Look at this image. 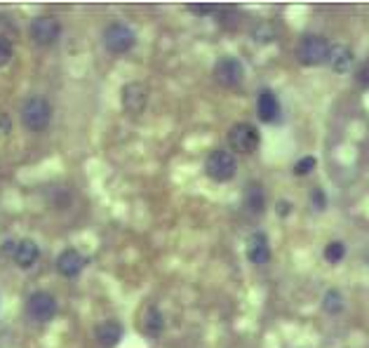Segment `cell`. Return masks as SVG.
<instances>
[{
	"instance_id": "6da1fadb",
	"label": "cell",
	"mask_w": 369,
	"mask_h": 348,
	"mask_svg": "<svg viewBox=\"0 0 369 348\" xmlns=\"http://www.w3.org/2000/svg\"><path fill=\"white\" fill-rule=\"evenodd\" d=\"M52 120V106L45 97L33 95L22 104V122L31 132H45Z\"/></svg>"
},
{
	"instance_id": "7a4b0ae2",
	"label": "cell",
	"mask_w": 369,
	"mask_h": 348,
	"mask_svg": "<svg viewBox=\"0 0 369 348\" xmlns=\"http://www.w3.org/2000/svg\"><path fill=\"white\" fill-rule=\"evenodd\" d=\"M329 40L325 35H304L297 45V59L301 66H320L325 61H329Z\"/></svg>"
},
{
	"instance_id": "3957f363",
	"label": "cell",
	"mask_w": 369,
	"mask_h": 348,
	"mask_svg": "<svg viewBox=\"0 0 369 348\" xmlns=\"http://www.w3.org/2000/svg\"><path fill=\"white\" fill-rule=\"evenodd\" d=\"M104 47L108 49L110 54H125L130 52L137 42V35H134L132 26H127L125 22H110L106 29H104Z\"/></svg>"
},
{
	"instance_id": "277c9868",
	"label": "cell",
	"mask_w": 369,
	"mask_h": 348,
	"mask_svg": "<svg viewBox=\"0 0 369 348\" xmlns=\"http://www.w3.org/2000/svg\"><path fill=\"white\" fill-rule=\"evenodd\" d=\"M261 144V132L249 122H236L229 129V146L233 153L240 155H249L254 153Z\"/></svg>"
},
{
	"instance_id": "5b68a950",
	"label": "cell",
	"mask_w": 369,
	"mask_h": 348,
	"mask_svg": "<svg viewBox=\"0 0 369 348\" xmlns=\"http://www.w3.org/2000/svg\"><path fill=\"white\" fill-rule=\"evenodd\" d=\"M205 172L207 177L214 179V182H231L238 172V163H236V155L231 151H224V148H217L207 155L205 160Z\"/></svg>"
},
{
	"instance_id": "8992f818",
	"label": "cell",
	"mask_w": 369,
	"mask_h": 348,
	"mask_svg": "<svg viewBox=\"0 0 369 348\" xmlns=\"http://www.w3.org/2000/svg\"><path fill=\"white\" fill-rule=\"evenodd\" d=\"M28 33L35 45H42V47L54 45L61 35V22L54 15H40L31 22Z\"/></svg>"
},
{
	"instance_id": "52a82bcc",
	"label": "cell",
	"mask_w": 369,
	"mask_h": 348,
	"mask_svg": "<svg viewBox=\"0 0 369 348\" xmlns=\"http://www.w3.org/2000/svg\"><path fill=\"white\" fill-rule=\"evenodd\" d=\"M212 76L221 87H238L245 80V66L238 57H221L212 68Z\"/></svg>"
},
{
	"instance_id": "ba28073f",
	"label": "cell",
	"mask_w": 369,
	"mask_h": 348,
	"mask_svg": "<svg viewBox=\"0 0 369 348\" xmlns=\"http://www.w3.org/2000/svg\"><path fill=\"white\" fill-rule=\"evenodd\" d=\"M26 315L33 322H50L57 315V299L50 292H33L26 299Z\"/></svg>"
},
{
	"instance_id": "9c48e42d",
	"label": "cell",
	"mask_w": 369,
	"mask_h": 348,
	"mask_svg": "<svg viewBox=\"0 0 369 348\" xmlns=\"http://www.w3.org/2000/svg\"><path fill=\"white\" fill-rule=\"evenodd\" d=\"M120 102H122V109H125L130 116L144 113L146 104H149V87H146L144 83H139V80H132V83H127L125 87H122Z\"/></svg>"
},
{
	"instance_id": "30bf717a",
	"label": "cell",
	"mask_w": 369,
	"mask_h": 348,
	"mask_svg": "<svg viewBox=\"0 0 369 348\" xmlns=\"http://www.w3.org/2000/svg\"><path fill=\"white\" fill-rule=\"evenodd\" d=\"M85 264H88V259H85L83 252H78L76 247H69V250H64L57 257V273L64 278H76L83 273Z\"/></svg>"
},
{
	"instance_id": "8fae6325",
	"label": "cell",
	"mask_w": 369,
	"mask_h": 348,
	"mask_svg": "<svg viewBox=\"0 0 369 348\" xmlns=\"http://www.w3.org/2000/svg\"><path fill=\"white\" fill-rule=\"evenodd\" d=\"M40 257V247L35 240L31 238H22L15 242V252H12V261H15L19 269H31V266H35V261Z\"/></svg>"
},
{
	"instance_id": "7c38bea8",
	"label": "cell",
	"mask_w": 369,
	"mask_h": 348,
	"mask_svg": "<svg viewBox=\"0 0 369 348\" xmlns=\"http://www.w3.org/2000/svg\"><path fill=\"white\" fill-rule=\"evenodd\" d=\"M245 252H247V259L254 266H266L268 261H270L268 238L263 233H252L249 238H247V247H245Z\"/></svg>"
},
{
	"instance_id": "4fadbf2b",
	"label": "cell",
	"mask_w": 369,
	"mask_h": 348,
	"mask_svg": "<svg viewBox=\"0 0 369 348\" xmlns=\"http://www.w3.org/2000/svg\"><path fill=\"white\" fill-rule=\"evenodd\" d=\"M280 113H282V109H280L278 97L270 90H261L259 97H256V116H259V120L275 122V120H280Z\"/></svg>"
},
{
	"instance_id": "5bb4252c",
	"label": "cell",
	"mask_w": 369,
	"mask_h": 348,
	"mask_svg": "<svg viewBox=\"0 0 369 348\" xmlns=\"http://www.w3.org/2000/svg\"><path fill=\"white\" fill-rule=\"evenodd\" d=\"M95 339L101 348H115L122 339V325L118 320H104L95 327Z\"/></svg>"
},
{
	"instance_id": "9a60e30c",
	"label": "cell",
	"mask_w": 369,
	"mask_h": 348,
	"mask_svg": "<svg viewBox=\"0 0 369 348\" xmlns=\"http://www.w3.org/2000/svg\"><path fill=\"white\" fill-rule=\"evenodd\" d=\"M141 329H144L149 337H160V334H163L165 318H163V313H160L158 306L149 303V306L144 308V313H141Z\"/></svg>"
},
{
	"instance_id": "2e32d148",
	"label": "cell",
	"mask_w": 369,
	"mask_h": 348,
	"mask_svg": "<svg viewBox=\"0 0 369 348\" xmlns=\"http://www.w3.org/2000/svg\"><path fill=\"white\" fill-rule=\"evenodd\" d=\"M245 209L252 214H261L266 209V193H263L261 184L249 182L245 186Z\"/></svg>"
},
{
	"instance_id": "e0dca14e",
	"label": "cell",
	"mask_w": 369,
	"mask_h": 348,
	"mask_svg": "<svg viewBox=\"0 0 369 348\" xmlns=\"http://www.w3.org/2000/svg\"><path fill=\"white\" fill-rule=\"evenodd\" d=\"M329 66L334 73H348V68L353 66V52L343 45H331L329 49Z\"/></svg>"
},
{
	"instance_id": "ac0fdd59",
	"label": "cell",
	"mask_w": 369,
	"mask_h": 348,
	"mask_svg": "<svg viewBox=\"0 0 369 348\" xmlns=\"http://www.w3.org/2000/svg\"><path fill=\"white\" fill-rule=\"evenodd\" d=\"M322 310L329 315H339L343 310V296L339 290H327L322 296Z\"/></svg>"
},
{
	"instance_id": "d6986e66",
	"label": "cell",
	"mask_w": 369,
	"mask_h": 348,
	"mask_svg": "<svg viewBox=\"0 0 369 348\" xmlns=\"http://www.w3.org/2000/svg\"><path fill=\"white\" fill-rule=\"evenodd\" d=\"M343 257H346V245H343L341 240L327 242V247H325V261H329V264H339Z\"/></svg>"
},
{
	"instance_id": "ffe728a7",
	"label": "cell",
	"mask_w": 369,
	"mask_h": 348,
	"mask_svg": "<svg viewBox=\"0 0 369 348\" xmlns=\"http://www.w3.org/2000/svg\"><path fill=\"white\" fill-rule=\"evenodd\" d=\"M12 54H15V45H12V40L8 38V35L0 33V68L10 64Z\"/></svg>"
},
{
	"instance_id": "44dd1931",
	"label": "cell",
	"mask_w": 369,
	"mask_h": 348,
	"mask_svg": "<svg viewBox=\"0 0 369 348\" xmlns=\"http://www.w3.org/2000/svg\"><path fill=\"white\" fill-rule=\"evenodd\" d=\"M252 35H254L259 42H270L275 38V31H273V26H270L268 22H259V24H256V29L252 31Z\"/></svg>"
},
{
	"instance_id": "7402d4cb",
	"label": "cell",
	"mask_w": 369,
	"mask_h": 348,
	"mask_svg": "<svg viewBox=\"0 0 369 348\" xmlns=\"http://www.w3.org/2000/svg\"><path fill=\"white\" fill-rule=\"evenodd\" d=\"M318 160L313 158V155H304L301 160H297V165H294V174L297 177H306V174H311L313 170H315Z\"/></svg>"
},
{
	"instance_id": "603a6c76",
	"label": "cell",
	"mask_w": 369,
	"mask_h": 348,
	"mask_svg": "<svg viewBox=\"0 0 369 348\" xmlns=\"http://www.w3.org/2000/svg\"><path fill=\"white\" fill-rule=\"evenodd\" d=\"M52 205H54V207H59V209L69 207V205H71V193H69V191H64V189L52 191Z\"/></svg>"
},
{
	"instance_id": "cb8c5ba5",
	"label": "cell",
	"mask_w": 369,
	"mask_h": 348,
	"mask_svg": "<svg viewBox=\"0 0 369 348\" xmlns=\"http://www.w3.org/2000/svg\"><path fill=\"white\" fill-rule=\"evenodd\" d=\"M311 203H313V207H315L318 212H322V209L327 207V198H325V191L322 189H313Z\"/></svg>"
},
{
	"instance_id": "d4e9b609",
	"label": "cell",
	"mask_w": 369,
	"mask_h": 348,
	"mask_svg": "<svg viewBox=\"0 0 369 348\" xmlns=\"http://www.w3.org/2000/svg\"><path fill=\"white\" fill-rule=\"evenodd\" d=\"M193 15H202V17H207V15H219V10L217 5H190L188 8Z\"/></svg>"
},
{
	"instance_id": "484cf974",
	"label": "cell",
	"mask_w": 369,
	"mask_h": 348,
	"mask_svg": "<svg viewBox=\"0 0 369 348\" xmlns=\"http://www.w3.org/2000/svg\"><path fill=\"white\" fill-rule=\"evenodd\" d=\"M292 203L290 200H278V205H275V212H278V216H282V219H285V216H290L292 214Z\"/></svg>"
},
{
	"instance_id": "4316f807",
	"label": "cell",
	"mask_w": 369,
	"mask_h": 348,
	"mask_svg": "<svg viewBox=\"0 0 369 348\" xmlns=\"http://www.w3.org/2000/svg\"><path fill=\"white\" fill-rule=\"evenodd\" d=\"M12 132V120H10V116L5 113H0V136H8Z\"/></svg>"
},
{
	"instance_id": "83f0119b",
	"label": "cell",
	"mask_w": 369,
	"mask_h": 348,
	"mask_svg": "<svg viewBox=\"0 0 369 348\" xmlns=\"http://www.w3.org/2000/svg\"><path fill=\"white\" fill-rule=\"evenodd\" d=\"M358 83L362 87H369V61H365V64L360 66V71H358Z\"/></svg>"
}]
</instances>
